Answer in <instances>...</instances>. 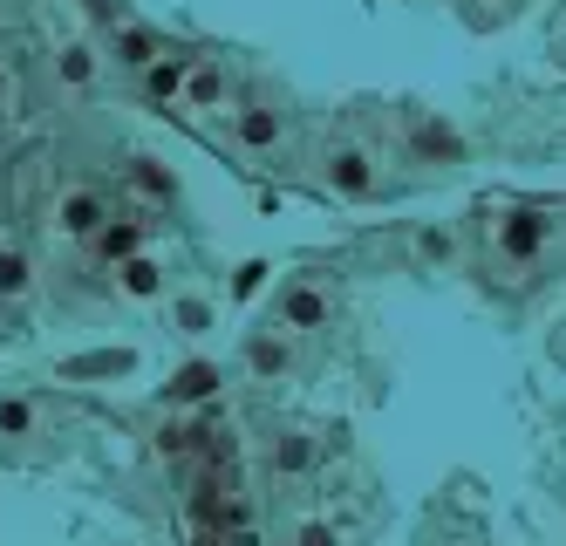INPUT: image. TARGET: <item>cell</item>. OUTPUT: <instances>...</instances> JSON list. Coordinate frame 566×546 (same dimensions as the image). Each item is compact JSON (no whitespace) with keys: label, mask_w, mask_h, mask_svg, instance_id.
<instances>
[{"label":"cell","mask_w":566,"mask_h":546,"mask_svg":"<svg viewBox=\"0 0 566 546\" xmlns=\"http://www.w3.org/2000/svg\"><path fill=\"white\" fill-rule=\"evenodd\" d=\"M546 239H553V219H539V212H512V219H498V253H505V260H532Z\"/></svg>","instance_id":"cell-1"},{"label":"cell","mask_w":566,"mask_h":546,"mask_svg":"<svg viewBox=\"0 0 566 546\" xmlns=\"http://www.w3.org/2000/svg\"><path fill=\"white\" fill-rule=\"evenodd\" d=\"M328 185H335L341 198H369V192H376V164H369V151L341 144V151L328 157Z\"/></svg>","instance_id":"cell-2"},{"label":"cell","mask_w":566,"mask_h":546,"mask_svg":"<svg viewBox=\"0 0 566 546\" xmlns=\"http://www.w3.org/2000/svg\"><path fill=\"white\" fill-rule=\"evenodd\" d=\"M410 151L423 157V164H444V157H464V137H457L451 123H437V117H416L410 123Z\"/></svg>","instance_id":"cell-3"},{"label":"cell","mask_w":566,"mask_h":546,"mask_svg":"<svg viewBox=\"0 0 566 546\" xmlns=\"http://www.w3.org/2000/svg\"><path fill=\"white\" fill-rule=\"evenodd\" d=\"M103 219H110V212H103V198L96 192H69L62 198V233L69 239H103Z\"/></svg>","instance_id":"cell-4"},{"label":"cell","mask_w":566,"mask_h":546,"mask_svg":"<svg viewBox=\"0 0 566 546\" xmlns=\"http://www.w3.org/2000/svg\"><path fill=\"white\" fill-rule=\"evenodd\" d=\"M212 390H219V369H212V362H185V369L164 383V403H205Z\"/></svg>","instance_id":"cell-5"},{"label":"cell","mask_w":566,"mask_h":546,"mask_svg":"<svg viewBox=\"0 0 566 546\" xmlns=\"http://www.w3.org/2000/svg\"><path fill=\"white\" fill-rule=\"evenodd\" d=\"M137 369V355L130 349H96V355H76V362H62V376L82 383V376H130Z\"/></svg>","instance_id":"cell-6"},{"label":"cell","mask_w":566,"mask_h":546,"mask_svg":"<svg viewBox=\"0 0 566 546\" xmlns=\"http://www.w3.org/2000/svg\"><path fill=\"white\" fill-rule=\"evenodd\" d=\"M123 178H130L144 198H157V205H171V192H178V178H171L157 157H130V171H123Z\"/></svg>","instance_id":"cell-7"},{"label":"cell","mask_w":566,"mask_h":546,"mask_svg":"<svg viewBox=\"0 0 566 546\" xmlns=\"http://www.w3.org/2000/svg\"><path fill=\"white\" fill-rule=\"evenodd\" d=\"M280 321H287V328H321V321H328V301H321L314 287H287V301H280Z\"/></svg>","instance_id":"cell-8"},{"label":"cell","mask_w":566,"mask_h":546,"mask_svg":"<svg viewBox=\"0 0 566 546\" xmlns=\"http://www.w3.org/2000/svg\"><path fill=\"white\" fill-rule=\"evenodd\" d=\"M239 144H246V151L280 144V110H239Z\"/></svg>","instance_id":"cell-9"},{"label":"cell","mask_w":566,"mask_h":546,"mask_svg":"<svg viewBox=\"0 0 566 546\" xmlns=\"http://www.w3.org/2000/svg\"><path fill=\"white\" fill-rule=\"evenodd\" d=\"M123 294H137V301H151V294H164V273H157V260H123Z\"/></svg>","instance_id":"cell-10"},{"label":"cell","mask_w":566,"mask_h":546,"mask_svg":"<svg viewBox=\"0 0 566 546\" xmlns=\"http://www.w3.org/2000/svg\"><path fill=\"white\" fill-rule=\"evenodd\" d=\"M116 62H130V69H157V41L144 28H123L116 35Z\"/></svg>","instance_id":"cell-11"},{"label":"cell","mask_w":566,"mask_h":546,"mask_svg":"<svg viewBox=\"0 0 566 546\" xmlns=\"http://www.w3.org/2000/svg\"><path fill=\"white\" fill-rule=\"evenodd\" d=\"M246 362H253V376H280L294 355H287V342H280V335H260V342L246 349Z\"/></svg>","instance_id":"cell-12"},{"label":"cell","mask_w":566,"mask_h":546,"mask_svg":"<svg viewBox=\"0 0 566 546\" xmlns=\"http://www.w3.org/2000/svg\"><path fill=\"white\" fill-rule=\"evenodd\" d=\"M28 280H35L28 253H0V294H7V301H14V294H28Z\"/></svg>","instance_id":"cell-13"},{"label":"cell","mask_w":566,"mask_h":546,"mask_svg":"<svg viewBox=\"0 0 566 546\" xmlns=\"http://www.w3.org/2000/svg\"><path fill=\"white\" fill-rule=\"evenodd\" d=\"M314 465V444H307V437H280V444H273V471H307Z\"/></svg>","instance_id":"cell-14"},{"label":"cell","mask_w":566,"mask_h":546,"mask_svg":"<svg viewBox=\"0 0 566 546\" xmlns=\"http://www.w3.org/2000/svg\"><path fill=\"white\" fill-rule=\"evenodd\" d=\"M103 260H137V226H103Z\"/></svg>","instance_id":"cell-15"},{"label":"cell","mask_w":566,"mask_h":546,"mask_svg":"<svg viewBox=\"0 0 566 546\" xmlns=\"http://www.w3.org/2000/svg\"><path fill=\"white\" fill-rule=\"evenodd\" d=\"M28 430H35V410H28L21 396H7V403H0V437H28Z\"/></svg>","instance_id":"cell-16"},{"label":"cell","mask_w":566,"mask_h":546,"mask_svg":"<svg viewBox=\"0 0 566 546\" xmlns=\"http://www.w3.org/2000/svg\"><path fill=\"white\" fill-rule=\"evenodd\" d=\"M144 76H151V96H178V89H185V62H157Z\"/></svg>","instance_id":"cell-17"},{"label":"cell","mask_w":566,"mask_h":546,"mask_svg":"<svg viewBox=\"0 0 566 546\" xmlns=\"http://www.w3.org/2000/svg\"><path fill=\"white\" fill-rule=\"evenodd\" d=\"M96 76V55L89 48H62V82H89Z\"/></svg>","instance_id":"cell-18"},{"label":"cell","mask_w":566,"mask_h":546,"mask_svg":"<svg viewBox=\"0 0 566 546\" xmlns=\"http://www.w3.org/2000/svg\"><path fill=\"white\" fill-rule=\"evenodd\" d=\"M416 253H423V260H451V233H437V226L416 233Z\"/></svg>","instance_id":"cell-19"},{"label":"cell","mask_w":566,"mask_h":546,"mask_svg":"<svg viewBox=\"0 0 566 546\" xmlns=\"http://www.w3.org/2000/svg\"><path fill=\"white\" fill-rule=\"evenodd\" d=\"M191 103H219V69H198L191 76Z\"/></svg>","instance_id":"cell-20"},{"label":"cell","mask_w":566,"mask_h":546,"mask_svg":"<svg viewBox=\"0 0 566 546\" xmlns=\"http://www.w3.org/2000/svg\"><path fill=\"white\" fill-rule=\"evenodd\" d=\"M178 321H185V328H205L212 308H205V301H178Z\"/></svg>","instance_id":"cell-21"},{"label":"cell","mask_w":566,"mask_h":546,"mask_svg":"<svg viewBox=\"0 0 566 546\" xmlns=\"http://www.w3.org/2000/svg\"><path fill=\"white\" fill-rule=\"evenodd\" d=\"M260 280H266V267L253 260V267H239V287H232V294H260Z\"/></svg>","instance_id":"cell-22"},{"label":"cell","mask_w":566,"mask_h":546,"mask_svg":"<svg viewBox=\"0 0 566 546\" xmlns=\"http://www.w3.org/2000/svg\"><path fill=\"white\" fill-rule=\"evenodd\" d=\"M301 546H341V540L328 533V526H301Z\"/></svg>","instance_id":"cell-23"},{"label":"cell","mask_w":566,"mask_h":546,"mask_svg":"<svg viewBox=\"0 0 566 546\" xmlns=\"http://www.w3.org/2000/svg\"><path fill=\"white\" fill-rule=\"evenodd\" d=\"M0 96H7V69H0Z\"/></svg>","instance_id":"cell-24"}]
</instances>
